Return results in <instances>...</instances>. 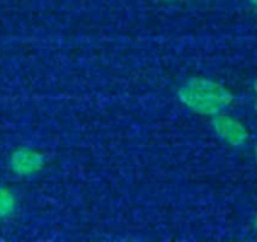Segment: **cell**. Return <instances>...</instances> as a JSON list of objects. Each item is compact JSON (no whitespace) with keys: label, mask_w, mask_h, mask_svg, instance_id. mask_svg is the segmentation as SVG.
Segmentation results:
<instances>
[{"label":"cell","mask_w":257,"mask_h":242,"mask_svg":"<svg viewBox=\"0 0 257 242\" xmlns=\"http://www.w3.org/2000/svg\"><path fill=\"white\" fill-rule=\"evenodd\" d=\"M180 103L189 110L212 116L231 104L234 95L221 83L206 77H191L177 91Z\"/></svg>","instance_id":"cell-1"},{"label":"cell","mask_w":257,"mask_h":242,"mask_svg":"<svg viewBox=\"0 0 257 242\" xmlns=\"http://www.w3.org/2000/svg\"><path fill=\"white\" fill-rule=\"evenodd\" d=\"M254 110H255V113H257V100H255V103H254Z\"/></svg>","instance_id":"cell-9"},{"label":"cell","mask_w":257,"mask_h":242,"mask_svg":"<svg viewBox=\"0 0 257 242\" xmlns=\"http://www.w3.org/2000/svg\"><path fill=\"white\" fill-rule=\"evenodd\" d=\"M254 228L257 230V215H255V218H254Z\"/></svg>","instance_id":"cell-8"},{"label":"cell","mask_w":257,"mask_h":242,"mask_svg":"<svg viewBox=\"0 0 257 242\" xmlns=\"http://www.w3.org/2000/svg\"><path fill=\"white\" fill-rule=\"evenodd\" d=\"M210 125H212L215 134L230 147H234V149L243 147L249 138L248 129L240 123L239 119L233 118L231 115H227L222 112L212 115Z\"/></svg>","instance_id":"cell-2"},{"label":"cell","mask_w":257,"mask_h":242,"mask_svg":"<svg viewBox=\"0 0 257 242\" xmlns=\"http://www.w3.org/2000/svg\"><path fill=\"white\" fill-rule=\"evenodd\" d=\"M16 206H17L16 195L8 188L0 186V219L11 216L16 210Z\"/></svg>","instance_id":"cell-4"},{"label":"cell","mask_w":257,"mask_h":242,"mask_svg":"<svg viewBox=\"0 0 257 242\" xmlns=\"http://www.w3.org/2000/svg\"><path fill=\"white\" fill-rule=\"evenodd\" d=\"M248 2H249L254 8H257V0H248Z\"/></svg>","instance_id":"cell-5"},{"label":"cell","mask_w":257,"mask_h":242,"mask_svg":"<svg viewBox=\"0 0 257 242\" xmlns=\"http://www.w3.org/2000/svg\"><path fill=\"white\" fill-rule=\"evenodd\" d=\"M164 2H171V0H164Z\"/></svg>","instance_id":"cell-10"},{"label":"cell","mask_w":257,"mask_h":242,"mask_svg":"<svg viewBox=\"0 0 257 242\" xmlns=\"http://www.w3.org/2000/svg\"><path fill=\"white\" fill-rule=\"evenodd\" d=\"M254 158H255V162H257V144H255V149H254Z\"/></svg>","instance_id":"cell-7"},{"label":"cell","mask_w":257,"mask_h":242,"mask_svg":"<svg viewBox=\"0 0 257 242\" xmlns=\"http://www.w3.org/2000/svg\"><path fill=\"white\" fill-rule=\"evenodd\" d=\"M252 89L255 91V94H257V79L254 80V83H252Z\"/></svg>","instance_id":"cell-6"},{"label":"cell","mask_w":257,"mask_h":242,"mask_svg":"<svg viewBox=\"0 0 257 242\" xmlns=\"http://www.w3.org/2000/svg\"><path fill=\"white\" fill-rule=\"evenodd\" d=\"M46 165V158L38 150L22 147L17 149L10 158V168L20 177H29L40 173Z\"/></svg>","instance_id":"cell-3"}]
</instances>
